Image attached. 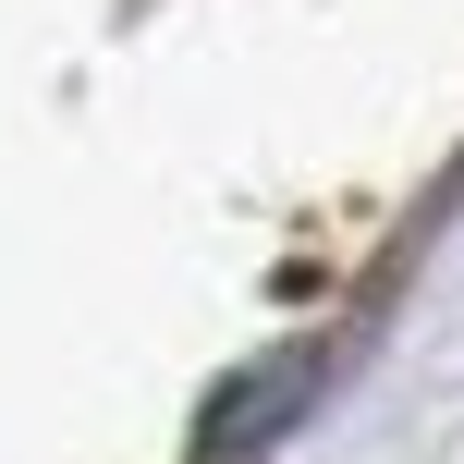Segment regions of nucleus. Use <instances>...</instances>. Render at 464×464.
Here are the masks:
<instances>
[{
    "mask_svg": "<svg viewBox=\"0 0 464 464\" xmlns=\"http://www.w3.org/2000/svg\"><path fill=\"white\" fill-rule=\"evenodd\" d=\"M318 392V343H294V354H269V367H245V379H220V403H208V428H196V452L232 464V452H256V440H281L294 428V403Z\"/></svg>",
    "mask_w": 464,
    "mask_h": 464,
    "instance_id": "nucleus-1",
    "label": "nucleus"
}]
</instances>
